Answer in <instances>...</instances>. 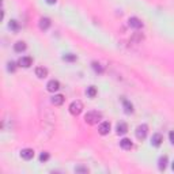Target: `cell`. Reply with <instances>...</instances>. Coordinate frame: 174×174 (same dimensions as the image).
Segmentation results:
<instances>
[{"label": "cell", "mask_w": 174, "mask_h": 174, "mask_svg": "<svg viewBox=\"0 0 174 174\" xmlns=\"http://www.w3.org/2000/svg\"><path fill=\"white\" fill-rule=\"evenodd\" d=\"M101 120H102V113L97 112V110H91V112H88L86 116H84V121H86V124H88V125L98 124V121H101Z\"/></svg>", "instance_id": "6da1fadb"}, {"label": "cell", "mask_w": 174, "mask_h": 174, "mask_svg": "<svg viewBox=\"0 0 174 174\" xmlns=\"http://www.w3.org/2000/svg\"><path fill=\"white\" fill-rule=\"evenodd\" d=\"M68 109H69V113L71 114H73V116H79L83 110V103L80 101H73V102H71V105H69Z\"/></svg>", "instance_id": "7a4b0ae2"}, {"label": "cell", "mask_w": 174, "mask_h": 174, "mask_svg": "<svg viewBox=\"0 0 174 174\" xmlns=\"http://www.w3.org/2000/svg\"><path fill=\"white\" fill-rule=\"evenodd\" d=\"M136 138H138L139 140H144L147 136V133H148V127H147L146 124H142L139 125L138 128H136Z\"/></svg>", "instance_id": "3957f363"}, {"label": "cell", "mask_w": 174, "mask_h": 174, "mask_svg": "<svg viewBox=\"0 0 174 174\" xmlns=\"http://www.w3.org/2000/svg\"><path fill=\"white\" fill-rule=\"evenodd\" d=\"M98 132H99V135H108V133L110 132V123H108V121H103V123L99 124V127H98Z\"/></svg>", "instance_id": "277c9868"}, {"label": "cell", "mask_w": 174, "mask_h": 174, "mask_svg": "<svg viewBox=\"0 0 174 174\" xmlns=\"http://www.w3.org/2000/svg\"><path fill=\"white\" fill-rule=\"evenodd\" d=\"M128 25L131 26V27L133 29H142L143 27V22L139 19V18H136V16H132V18H129V21H128Z\"/></svg>", "instance_id": "5b68a950"}, {"label": "cell", "mask_w": 174, "mask_h": 174, "mask_svg": "<svg viewBox=\"0 0 174 174\" xmlns=\"http://www.w3.org/2000/svg\"><path fill=\"white\" fill-rule=\"evenodd\" d=\"M59 88H60V83H59V80L52 79V80H49V82H48V84H46V90L50 91V92L57 91Z\"/></svg>", "instance_id": "8992f818"}, {"label": "cell", "mask_w": 174, "mask_h": 174, "mask_svg": "<svg viewBox=\"0 0 174 174\" xmlns=\"http://www.w3.org/2000/svg\"><path fill=\"white\" fill-rule=\"evenodd\" d=\"M18 64H19L21 67H23V68H29V67L33 64V59L30 56H23V57L19 59Z\"/></svg>", "instance_id": "52a82bcc"}, {"label": "cell", "mask_w": 174, "mask_h": 174, "mask_svg": "<svg viewBox=\"0 0 174 174\" xmlns=\"http://www.w3.org/2000/svg\"><path fill=\"white\" fill-rule=\"evenodd\" d=\"M163 142V138H162L161 133H154L153 138H151V144H153L154 147H159Z\"/></svg>", "instance_id": "ba28073f"}, {"label": "cell", "mask_w": 174, "mask_h": 174, "mask_svg": "<svg viewBox=\"0 0 174 174\" xmlns=\"http://www.w3.org/2000/svg\"><path fill=\"white\" fill-rule=\"evenodd\" d=\"M21 157L26 159V161H30V159H33V157H34V151L31 148H23L21 151Z\"/></svg>", "instance_id": "9c48e42d"}, {"label": "cell", "mask_w": 174, "mask_h": 174, "mask_svg": "<svg viewBox=\"0 0 174 174\" xmlns=\"http://www.w3.org/2000/svg\"><path fill=\"white\" fill-rule=\"evenodd\" d=\"M38 26H40V29H41V30H48V29L50 27V19H49V18H41V19H40Z\"/></svg>", "instance_id": "30bf717a"}, {"label": "cell", "mask_w": 174, "mask_h": 174, "mask_svg": "<svg viewBox=\"0 0 174 174\" xmlns=\"http://www.w3.org/2000/svg\"><path fill=\"white\" fill-rule=\"evenodd\" d=\"M50 102L53 103L54 106H60V105H63V103H64V97H63L61 94H57V95H54V97H52Z\"/></svg>", "instance_id": "8fae6325"}, {"label": "cell", "mask_w": 174, "mask_h": 174, "mask_svg": "<svg viewBox=\"0 0 174 174\" xmlns=\"http://www.w3.org/2000/svg\"><path fill=\"white\" fill-rule=\"evenodd\" d=\"M35 75L40 78V79H44V78L48 76V69L44 68V67H37L35 68Z\"/></svg>", "instance_id": "7c38bea8"}, {"label": "cell", "mask_w": 174, "mask_h": 174, "mask_svg": "<svg viewBox=\"0 0 174 174\" xmlns=\"http://www.w3.org/2000/svg\"><path fill=\"white\" fill-rule=\"evenodd\" d=\"M120 146H121V148H124V150H131L133 147V144H132V142L129 139L124 138V139L120 140Z\"/></svg>", "instance_id": "4fadbf2b"}, {"label": "cell", "mask_w": 174, "mask_h": 174, "mask_svg": "<svg viewBox=\"0 0 174 174\" xmlns=\"http://www.w3.org/2000/svg\"><path fill=\"white\" fill-rule=\"evenodd\" d=\"M116 131H117L118 135H124V133L128 132V125L125 123H118L117 127H116Z\"/></svg>", "instance_id": "5bb4252c"}, {"label": "cell", "mask_w": 174, "mask_h": 174, "mask_svg": "<svg viewBox=\"0 0 174 174\" xmlns=\"http://www.w3.org/2000/svg\"><path fill=\"white\" fill-rule=\"evenodd\" d=\"M123 101V106H124V110H125V113H128V114H131L133 112V106H132V103L128 101V99H125L123 98L121 99Z\"/></svg>", "instance_id": "9a60e30c"}, {"label": "cell", "mask_w": 174, "mask_h": 174, "mask_svg": "<svg viewBox=\"0 0 174 174\" xmlns=\"http://www.w3.org/2000/svg\"><path fill=\"white\" fill-rule=\"evenodd\" d=\"M26 42H23V41H18L15 45H14V50L15 52H18V53H22V52H25L26 50Z\"/></svg>", "instance_id": "2e32d148"}, {"label": "cell", "mask_w": 174, "mask_h": 174, "mask_svg": "<svg viewBox=\"0 0 174 174\" xmlns=\"http://www.w3.org/2000/svg\"><path fill=\"white\" fill-rule=\"evenodd\" d=\"M166 165H167V157H161L159 158V170H165L166 169Z\"/></svg>", "instance_id": "e0dca14e"}, {"label": "cell", "mask_w": 174, "mask_h": 174, "mask_svg": "<svg viewBox=\"0 0 174 174\" xmlns=\"http://www.w3.org/2000/svg\"><path fill=\"white\" fill-rule=\"evenodd\" d=\"M86 94H87L90 98H94L95 95H97V88H95L94 86H90V87H87V91H86Z\"/></svg>", "instance_id": "ac0fdd59"}, {"label": "cell", "mask_w": 174, "mask_h": 174, "mask_svg": "<svg viewBox=\"0 0 174 174\" xmlns=\"http://www.w3.org/2000/svg\"><path fill=\"white\" fill-rule=\"evenodd\" d=\"M92 69H94L97 73H102L103 72V67L99 64V63H97V61H94L92 63Z\"/></svg>", "instance_id": "d6986e66"}, {"label": "cell", "mask_w": 174, "mask_h": 174, "mask_svg": "<svg viewBox=\"0 0 174 174\" xmlns=\"http://www.w3.org/2000/svg\"><path fill=\"white\" fill-rule=\"evenodd\" d=\"M144 38V35L142 34V33H135V34L132 35V41H136V42H142V40Z\"/></svg>", "instance_id": "ffe728a7"}, {"label": "cell", "mask_w": 174, "mask_h": 174, "mask_svg": "<svg viewBox=\"0 0 174 174\" xmlns=\"http://www.w3.org/2000/svg\"><path fill=\"white\" fill-rule=\"evenodd\" d=\"M63 60L64 61H75L76 56L75 54H72V53H68V54H64V56H63Z\"/></svg>", "instance_id": "44dd1931"}, {"label": "cell", "mask_w": 174, "mask_h": 174, "mask_svg": "<svg viewBox=\"0 0 174 174\" xmlns=\"http://www.w3.org/2000/svg\"><path fill=\"white\" fill-rule=\"evenodd\" d=\"M10 29H11V30H14V31L19 30V25H18V22L16 21H11L10 22Z\"/></svg>", "instance_id": "7402d4cb"}, {"label": "cell", "mask_w": 174, "mask_h": 174, "mask_svg": "<svg viewBox=\"0 0 174 174\" xmlns=\"http://www.w3.org/2000/svg\"><path fill=\"white\" fill-rule=\"evenodd\" d=\"M48 159H49V154L48 153H42L41 155H40V161L41 162H46Z\"/></svg>", "instance_id": "603a6c76"}, {"label": "cell", "mask_w": 174, "mask_h": 174, "mask_svg": "<svg viewBox=\"0 0 174 174\" xmlns=\"http://www.w3.org/2000/svg\"><path fill=\"white\" fill-rule=\"evenodd\" d=\"M7 65H8L7 68H8V71H10V72H14V71H15L16 67H15V63H14V61H10Z\"/></svg>", "instance_id": "cb8c5ba5"}, {"label": "cell", "mask_w": 174, "mask_h": 174, "mask_svg": "<svg viewBox=\"0 0 174 174\" xmlns=\"http://www.w3.org/2000/svg\"><path fill=\"white\" fill-rule=\"evenodd\" d=\"M75 172H76V173H87L88 170H87L86 167H82V166H79V167L75 169Z\"/></svg>", "instance_id": "d4e9b609"}, {"label": "cell", "mask_w": 174, "mask_h": 174, "mask_svg": "<svg viewBox=\"0 0 174 174\" xmlns=\"http://www.w3.org/2000/svg\"><path fill=\"white\" fill-rule=\"evenodd\" d=\"M169 139H170V143L174 144V131H172L169 133Z\"/></svg>", "instance_id": "484cf974"}, {"label": "cell", "mask_w": 174, "mask_h": 174, "mask_svg": "<svg viewBox=\"0 0 174 174\" xmlns=\"http://www.w3.org/2000/svg\"><path fill=\"white\" fill-rule=\"evenodd\" d=\"M56 2H57V0H46V3H48V4H54Z\"/></svg>", "instance_id": "4316f807"}, {"label": "cell", "mask_w": 174, "mask_h": 174, "mask_svg": "<svg viewBox=\"0 0 174 174\" xmlns=\"http://www.w3.org/2000/svg\"><path fill=\"white\" fill-rule=\"evenodd\" d=\"M173 170H174V163H173Z\"/></svg>", "instance_id": "83f0119b"}]
</instances>
